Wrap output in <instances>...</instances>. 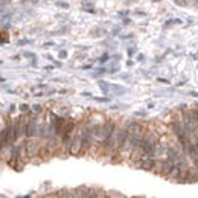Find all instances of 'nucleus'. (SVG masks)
I'll list each match as a JSON object with an SVG mask.
<instances>
[{
	"label": "nucleus",
	"instance_id": "1",
	"mask_svg": "<svg viewBox=\"0 0 198 198\" xmlns=\"http://www.w3.org/2000/svg\"><path fill=\"white\" fill-rule=\"evenodd\" d=\"M159 133L154 128H146V133H145V139H143V143H142V151H143V155H148V157H154V152H155V146L159 143Z\"/></svg>",
	"mask_w": 198,
	"mask_h": 198
},
{
	"label": "nucleus",
	"instance_id": "2",
	"mask_svg": "<svg viewBox=\"0 0 198 198\" xmlns=\"http://www.w3.org/2000/svg\"><path fill=\"white\" fill-rule=\"evenodd\" d=\"M41 143H43V140L38 139V137H28L24 140V148H26V154H28L29 159H32V157L40 154Z\"/></svg>",
	"mask_w": 198,
	"mask_h": 198
},
{
	"label": "nucleus",
	"instance_id": "3",
	"mask_svg": "<svg viewBox=\"0 0 198 198\" xmlns=\"http://www.w3.org/2000/svg\"><path fill=\"white\" fill-rule=\"evenodd\" d=\"M69 154H72V155H79V154H82V137H81V129L79 128L75 129V134H73L72 143H70Z\"/></svg>",
	"mask_w": 198,
	"mask_h": 198
},
{
	"label": "nucleus",
	"instance_id": "4",
	"mask_svg": "<svg viewBox=\"0 0 198 198\" xmlns=\"http://www.w3.org/2000/svg\"><path fill=\"white\" fill-rule=\"evenodd\" d=\"M82 190V198H102L101 192L93 187H81Z\"/></svg>",
	"mask_w": 198,
	"mask_h": 198
},
{
	"label": "nucleus",
	"instance_id": "5",
	"mask_svg": "<svg viewBox=\"0 0 198 198\" xmlns=\"http://www.w3.org/2000/svg\"><path fill=\"white\" fill-rule=\"evenodd\" d=\"M198 181V169L192 165L186 174V183H197Z\"/></svg>",
	"mask_w": 198,
	"mask_h": 198
},
{
	"label": "nucleus",
	"instance_id": "6",
	"mask_svg": "<svg viewBox=\"0 0 198 198\" xmlns=\"http://www.w3.org/2000/svg\"><path fill=\"white\" fill-rule=\"evenodd\" d=\"M58 197L59 198H76V195H75V190H61V192H58Z\"/></svg>",
	"mask_w": 198,
	"mask_h": 198
},
{
	"label": "nucleus",
	"instance_id": "7",
	"mask_svg": "<svg viewBox=\"0 0 198 198\" xmlns=\"http://www.w3.org/2000/svg\"><path fill=\"white\" fill-rule=\"evenodd\" d=\"M105 34H107V32H105V29H101V28H98V29H94V31H92V32H90V35H92V37H94V38L104 37Z\"/></svg>",
	"mask_w": 198,
	"mask_h": 198
},
{
	"label": "nucleus",
	"instance_id": "8",
	"mask_svg": "<svg viewBox=\"0 0 198 198\" xmlns=\"http://www.w3.org/2000/svg\"><path fill=\"white\" fill-rule=\"evenodd\" d=\"M55 6H58L61 9H69L70 8L69 3H67V2H63V0H57V2H55Z\"/></svg>",
	"mask_w": 198,
	"mask_h": 198
},
{
	"label": "nucleus",
	"instance_id": "9",
	"mask_svg": "<svg viewBox=\"0 0 198 198\" xmlns=\"http://www.w3.org/2000/svg\"><path fill=\"white\" fill-rule=\"evenodd\" d=\"M174 3L177 6H181V8H189V0H174Z\"/></svg>",
	"mask_w": 198,
	"mask_h": 198
},
{
	"label": "nucleus",
	"instance_id": "10",
	"mask_svg": "<svg viewBox=\"0 0 198 198\" xmlns=\"http://www.w3.org/2000/svg\"><path fill=\"white\" fill-rule=\"evenodd\" d=\"M177 23H181V20H180V18H172V20H168V22L165 23V28H169V26L177 24Z\"/></svg>",
	"mask_w": 198,
	"mask_h": 198
},
{
	"label": "nucleus",
	"instance_id": "11",
	"mask_svg": "<svg viewBox=\"0 0 198 198\" xmlns=\"http://www.w3.org/2000/svg\"><path fill=\"white\" fill-rule=\"evenodd\" d=\"M41 111H43V107L40 104H35L34 107H32V113H35V114H40Z\"/></svg>",
	"mask_w": 198,
	"mask_h": 198
},
{
	"label": "nucleus",
	"instance_id": "12",
	"mask_svg": "<svg viewBox=\"0 0 198 198\" xmlns=\"http://www.w3.org/2000/svg\"><path fill=\"white\" fill-rule=\"evenodd\" d=\"M99 87H101V90H102L104 93H107V92H108V89H110V85H108L107 82H104V81H99Z\"/></svg>",
	"mask_w": 198,
	"mask_h": 198
},
{
	"label": "nucleus",
	"instance_id": "13",
	"mask_svg": "<svg viewBox=\"0 0 198 198\" xmlns=\"http://www.w3.org/2000/svg\"><path fill=\"white\" fill-rule=\"evenodd\" d=\"M20 111H22V113H29V105L22 104L20 105Z\"/></svg>",
	"mask_w": 198,
	"mask_h": 198
},
{
	"label": "nucleus",
	"instance_id": "14",
	"mask_svg": "<svg viewBox=\"0 0 198 198\" xmlns=\"http://www.w3.org/2000/svg\"><path fill=\"white\" fill-rule=\"evenodd\" d=\"M108 59H110V55H108V53H104V55L99 58V61H101V63H105V61H108Z\"/></svg>",
	"mask_w": 198,
	"mask_h": 198
},
{
	"label": "nucleus",
	"instance_id": "15",
	"mask_svg": "<svg viewBox=\"0 0 198 198\" xmlns=\"http://www.w3.org/2000/svg\"><path fill=\"white\" fill-rule=\"evenodd\" d=\"M29 43H32L31 40H20L18 41V46H24V44H29Z\"/></svg>",
	"mask_w": 198,
	"mask_h": 198
},
{
	"label": "nucleus",
	"instance_id": "16",
	"mask_svg": "<svg viewBox=\"0 0 198 198\" xmlns=\"http://www.w3.org/2000/svg\"><path fill=\"white\" fill-rule=\"evenodd\" d=\"M59 58L61 59L67 58V52H66V50H61V52H59Z\"/></svg>",
	"mask_w": 198,
	"mask_h": 198
},
{
	"label": "nucleus",
	"instance_id": "17",
	"mask_svg": "<svg viewBox=\"0 0 198 198\" xmlns=\"http://www.w3.org/2000/svg\"><path fill=\"white\" fill-rule=\"evenodd\" d=\"M119 15H120V17H128L129 11H119Z\"/></svg>",
	"mask_w": 198,
	"mask_h": 198
},
{
	"label": "nucleus",
	"instance_id": "18",
	"mask_svg": "<svg viewBox=\"0 0 198 198\" xmlns=\"http://www.w3.org/2000/svg\"><path fill=\"white\" fill-rule=\"evenodd\" d=\"M189 3H190L192 6H195V8H198V0H189Z\"/></svg>",
	"mask_w": 198,
	"mask_h": 198
},
{
	"label": "nucleus",
	"instance_id": "19",
	"mask_svg": "<svg viewBox=\"0 0 198 198\" xmlns=\"http://www.w3.org/2000/svg\"><path fill=\"white\" fill-rule=\"evenodd\" d=\"M192 165H194V166H195V168L198 169V155L195 157V159H194V160H192Z\"/></svg>",
	"mask_w": 198,
	"mask_h": 198
},
{
	"label": "nucleus",
	"instance_id": "20",
	"mask_svg": "<svg viewBox=\"0 0 198 198\" xmlns=\"http://www.w3.org/2000/svg\"><path fill=\"white\" fill-rule=\"evenodd\" d=\"M119 32H120V28H119V26H117V28H114V29H113V35H117V34H119Z\"/></svg>",
	"mask_w": 198,
	"mask_h": 198
},
{
	"label": "nucleus",
	"instance_id": "21",
	"mask_svg": "<svg viewBox=\"0 0 198 198\" xmlns=\"http://www.w3.org/2000/svg\"><path fill=\"white\" fill-rule=\"evenodd\" d=\"M94 99H96V101H99V102H107V101H108L107 98H94Z\"/></svg>",
	"mask_w": 198,
	"mask_h": 198
},
{
	"label": "nucleus",
	"instance_id": "22",
	"mask_svg": "<svg viewBox=\"0 0 198 198\" xmlns=\"http://www.w3.org/2000/svg\"><path fill=\"white\" fill-rule=\"evenodd\" d=\"M24 57H28V58H34V53H31V52H26V53H24Z\"/></svg>",
	"mask_w": 198,
	"mask_h": 198
},
{
	"label": "nucleus",
	"instance_id": "23",
	"mask_svg": "<svg viewBox=\"0 0 198 198\" xmlns=\"http://www.w3.org/2000/svg\"><path fill=\"white\" fill-rule=\"evenodd\" d=\"M11 3V0H2L0 2V5H9Z\"/></svg>",
	"mask_w": 198,
	"mask_h": 198
},
{
	"label": "nucleus",
	"instance_id": "24",
	"mask_svg": "<svg viewBox=\"0 0 198 198\" xmlns=\"http://www.w3.org/2000/svg\"><path fill=\"white\" fill-rule=\"evenodd\" d=\"M134 50H136L134 47H131V49H128V55H133V53H134Z\"/></svg>",
	"mask_w": 198,
	"mask_h": 198
},
{
	"label": "nucleus",
	"instance_id": "25",
	"mask_svg": "<svg viewBox=\"0 0 198 198\" xmlns=\"http://www.w3.org/2000/svg\"><path fill=\"white\" fill-rule=\"evenodd\" d=\"M131 23V20L129 18H124V24H129Z\"/></svg>",
	"mask_w": 198,
	"mask_h": 198
},
{
	"label": "nucleus",
	"instance_id": "26",
	"mask_svg": "<svg viewBox=\"0 0 198 198\" xmlns=\"http://www.w3.org/2000/svg\"><path fill=\"white\" fill-rule=\"evenodd\" d=\"M136 2H139V0H125V3H136Z\"/></svg>",
	"mask_w": 198,
	"mask_h": 198
},
{
	"label": "nucleus",
	"instance_id": "27",
	"mask_svg": "<svg viewBox=\"0 0 198 198\" xmlns=\"http://www.w3.org/2000/svg\"><path fill=\"white\" fill-rule=\"evenodd\" d=\"M159 81H160V82H166V84H169V81H168V79H163V78H159Z\"/></svg>",
	"mask_w": 198,
	"mask_h": 198
},
{
	"label": "nucleus",
	"instance_id": "28",
	"mask_svg": "<svg viewBox=\"0 0 198 198\" xmlns=\"http://www.w3.org/2000/svg\"><path fill=\"white\" fill-rule=\"evenodd\" d=\"M29 3H32V5H37V3H38V0H29Z\"/></svg>",
	"mask_w": 198,
	"mask_h": 198
},
{
	"label": "nucleus",
	"instance_id": "29",
	"mask_svg": "<svg viewBox=\"0 0 198 198\" xmlns=\"http://www.w3.org/2000/svg\"><path fill=\"white\" fill-rule=\"evenodd\" d=\"M44 46H53V43H52V41H47V43H46V44H44Z\"/></svg>",
	"mask_w": 198,
	"mask_h": 198
},
{
	"label": "nucleus",
	"instance_id": "30",
	"mask_svg": "<svg viewBox=\"0 0 198 198\" xmlns=\"http://www.w3.org/2000/svg\"><path fill=\"white\" fill-rule=\"evenodd\" d=\"M9 111H11V113H12V111H15V105H11V108H9Z\"/></svg>",
	"mask_w": 198,
	"mask_h": 198
},
{
	"label": "nucleus",
	"instance_id": "31",
	"mask_svg": "<svg viewBox=\"0 0 198 198\" xmlns=\"http://www.w3.org/2000/svg\"><path fill=\"white\" fill-rule=\"evenodd\" d=\"M190 94H192V96H195V98H198V93H197V92H190Z\"/></svg>",
	"mask_w": 198,
	"mask_h": 198
},
{
	"label": "nucleus",
	"instance_id": "32",
	"mask_svg": "<svg viewBox=\"0 0 198 198\" xmlns=\"http://www.w3.org/2000/svg\"><path fill=\"white\" fill-rule=\"evenodd\" d=\"M102 198H111V197H110V195H105V197H102Z\"/></svg>",
	"mask_w": 198,
	"mask_h": 198
}]
</instances>
